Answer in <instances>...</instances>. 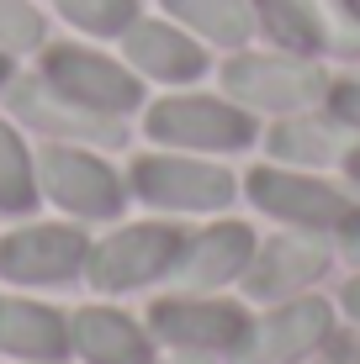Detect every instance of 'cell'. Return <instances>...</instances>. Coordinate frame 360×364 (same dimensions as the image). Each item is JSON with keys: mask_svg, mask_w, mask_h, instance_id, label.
Here are the masks:
<instances>
[{"mask_svg": "<svg viewBox=\"0 0 360 364\" xmlns=\"http://www.w3.org/2000/svg\"><path fill=\"white\" fill-rule=\"evenodd\" d=\"M259 21H265V32L276 37L281 48H292V53H318V48L329 43V27L324 16H318L307 0H254Z\"/></svg>", "mask_w": 360, "mask_h": 364, "instance_id": "ac0fdd59", "label": "cell"}, {"mask_svg": "<svg viewBox=\"0 0 360 364\" xmlns=\"http://www.w3.org/2000/svg\"><path fill=\"white\" fill-rule=\"evenodd\" d=\"M250 259H254V232L244 228V222H222V228H207L196 243L180 248L175 274H180V285H191V291H212V285L244 274Z\"/></svg>", "mask_w": 360, "mask_h": 364, "instance_id": "8fae6325", "label": "cell"}, {"mask_svg": "<svg viewBox=\"0 0 360 364\" xmlns=\"http://www.w3.org/2000/svg\"><path fill=\"white\" fill-rule=\"evenodd\" d=\"M329 100H334V117H339V122L360 127V85H339V90H334Z\"/></svg>", "mask_w": 360, "mask_h": 364, "instance_id": "603a6c76", "label": "cell"}, {"mask_svg": "<svg viewBox=\"0 0 360 364\" xmlns=\"http://www.w3.org/2000/svg\"><path fill=\"white\" fill-rule=\"evenodd\" d=\"M16 106L21 117L32 122V127L43 132H58V137H96V143H122V127L117 122H106L101 111L80 106V100L58 95L53 85H21L16 90Z\"/></svg>", "mask_w": 360, "mask_h": 364, "instance_id": "4fadbf2b", "label": "cell"}, {"mask_svg": "<svg viewBox=\"0 0 360 364\" xmlns=\"http://www.w3.org/2000/svg\"><path fill=\"white\" fill-rule=\"evenodd\" d=\"M329 269V248L318 237H276L250 259V296H292Z\"/></svg>", "mask_w": 360, "mask_h": 364, "instance_id": "7c38bea8", "label": "cell"}, {"mask_svg": "<svg viewBox=\"0 0 360 364\" xmlns=\"http://www.w3.org/2000/svg\"><path fill=\"white\" fill-rule=\"evenodd\" d=\"M6 74H11V58H6V48H0V85H6Z\"/></svg>", "mask_w": 360, "mask_h": 364, "instance_id": "484cf974", "label": "cell"}, {"mask_svg": "<svg viewBox=\"0 0 360 364\" xmlns=\"http://www.w3.org/2000/svg\"><path fill=\"white\" fill-rule=\"evenodd\" d=\"M43 80L53 85L58 95L80 100V106L101 111V117H122V111L138 106V80H133L122 64H111L101 53H85V48H53L43 58Z\"/></svg>", "mask_w": 360, "mask_h": 364, "instance_id": "277c9868", "label": "cell"}, {"mask_svg": "<svg viewBox=\"0 0 360 364\" xmlns=\"http://www.w3.org/2000/svg\"><path fill=\"white\" fill-rule=\"evenodd\" d=\"M270 148L281 159H297V164H329V159L350 154V143L334 122H287V127L270 132Z\"/></svg>", "mask_w": 360, "mask_h": 364, "instance_id": "d6986e66", "label": "cell"}, {"mask_svg": "<svg viewBox=\"0 0 360 364\" xmlns=\"http://www.w3.org/2000/svg\"><path fill=\"white\" fill-rule=\"evenodd\" d=\"M43 191L74 217H117L122 206V180L96 154H80V148L43 154Z\"/></svg>", "mask_w": 360, "mask_h": 364, "instance_id": "ba28073f", "label": "cell"}, {"mask_svg": "<svg viewBox=\"0 0 360 364\" xmlns=\"http://www.w3.org/2000/svg\"><path fill=\"white\" fill-rule=\"evenodd\" d=\"M58 11L74 21V27L106 37V32H128L138 21V0H58Z\"/></svg>", "mask_w": 360, "mask_h": 364, "instance_id": "44dd1931", "label": "cell"}, {"mask_svg": "<svg viewBox=\"0 0 360 364\" xmlns=\"http://www.w3.org/2000/svg\"><path fill=\"white\" fill-rule=\"evenodd\" d=\"M344 6H350V11H355V16H360V0H344Z\"/></svg>", "mask_w": 360, "mask_h": 364, "instance_id": "4316f807", "label": "cell"}, {"mask_svg": "<svg viewBox=\"0 0 360 364\" xmlns=\"http://www.w3.org/2000/svg\"><path fill=\"white\" fill-rule=\"evenodd\" d=\"M165 6L175 11L185 27H196L202 37H212L222 48L250 43V27H254L250 0H165Z\"/></svg>", "mask_w": 360, "mask_h": 364, "instance_id": "e0dca14e", "label": "cell"}, {"mask_svg": "<svg viewBox=\"0 0 360 364\" xmlns=\"http://www.w3.org/2000/svg\"><path fill=\"white\" fill-rule=\"evenodd\" d=\"M148 322L175 348H202V354H212V348L233 354L250 333V317L239 306H222V301H159Z\"/></svg>", "mask_w": 360, "mask_h": 364, "instance_id": "30bf717a", "label": "cell"}, {"mask_svg": "<svg viewBox=\"0 0 360 364\" xmlns=\"http://www.w3.org/2000/svg\"><path fill=\"white\" fill-rule=\"evenodd\" d=\"M344 164H350V174L360 180V148H355V154H344Z\"/></svg>", "mask_w": 360, "mask_h": 364, "instance_id": "d4e9b609", "label": "cell"}, {"mask_svg": "<svg viewBox=\"0 0 360 364\" xmlns=\"http://www.w3.org/2000/svg\"><path fill=\"white\" fill-rule=\"evenodd\" d=\"M250 196L259 211L281 222H297L307 232H360V206L350 196H339L324 180H307V174H287V169H254L250 174Z\"/></svg>", "mask_w": 360, "mask_h": 364, "instance_id": "6da1fadb", "label": "cell"}, {"mask_svg": "<svg viewBox=\"0 0 360 364\" xmlns=\"http://www.w3.org/2000/svg\"><path fill=\"white\" fill-rule=\"evenodd\" d=\"M180 232L159 228V222H143V228H122L117 237H106L101 248H91L85 269L101 291H128V285H148L165 269H175L180 259Z\"/></svg>", "mask_w": 360, "mask_h": 364, "instance_id": "3957f363", "label": "cell"}, {"mask_svg": "<svg viewBox=\"0 0 360 364\" xmlns=\"http://www.w3.org/2000/svg\"><path fill=\"white\" fill-rule=\"evenodd\" d=\"M148 137L175 148H212V154H233V148L254 143V122L239 106H222L207 95H170L148 111Z\"/></svg>", "mask_w": 360, "mask_h": 364, "instance_id": "7a4b0ae2", "label": "cell"}, {"mask_svg": "<svg viewBox=\"0 0 360 364\" xmlns=\"http://www.w3.org/2000/svg\"><path fill=\"white\" fill-rule=\"evenodd\" d=\"M74 348L91 364H148V338L138 322L111 306H85L74 317Z\"/></svg>", "mask_w": 360, "mask_h": 364, "instance_id": "9a60e30c", "label": "cell"}, {"mask_svg": "<svg viewBox=\"0 0 360 364\" xmlns=\"http://www.w3.org/2000/svg\"><path fill=\"white\" fill-rule=\"evenodd\" d=\"M128 58L143 74H154V80H196L207 69L202 48L191 37H180L175 27H165V21H133L128 27Z\"/></svg>", "mask_w": 360, "mask_h": 364, "instance_id": "5bb4252c", "label": "cell"}, {"mask_svg": "<svg viewBox=\"0 0 360 364\" xmlns=\"http://www.w3.org/2000/svg\"><path fill=\"white\" fill-rule=\"evenodd\" d=\"M91 259V243H85L74 228H21L0 243V274L21 285H53L69 280L74 269Z\"/></svg>", "mask_w": 360, "mask_h": 364, "instance_id": "9c48e42d", "label": "cell"}, {"mask_svg": "<svg viewBox=\"0 0 360 364\" xmlns=\"http://www.w3.org/2000/svg\"><path fill=\"white\" fill-rule=\"evenodd\" d=\"M0 348L21 359H58L69 348L64 317L37 301H0Z\"/></svg>", "mask_w": 360, "mask_h": 364, "instance_id": "2e32d148", "label": "cell"}, {"mask_svg": "<svg viewBox=\"0 0 360 364\" xmlns=\"http://www.w3.org/2000/svg\"><path fill=\"white\" fill-rule=\"evenodd\" d=\"M133 191L154 200V206L217 211L233 200V180L212 164H196V159H138L133 164Z\"/></svg>", "mask_w": 360, "mask_h": 364, "instance_id": "8992f818", "label": "cell"}, {"mask_svg": "<svg viewBox=\"0 0 360 364\" xmlns=\"http://www.w3.org/2000/svg\"><path fill=\"white\" fill-rule=\"evenodd\" d=\"M37 180H32V159L21 148V137L0 122V211H32Z\"/></svg>", "mask_w": 360, "mask_h": 364, "instance_id": "ffe728a7", "label": "cell"}, {"mask_svg": "<svg viewBox=\"0 0 360 364\" xmlns=\"http://www.w3.org/2000/svg\"><path fill=\"white\" fill-rule=\"evenodd\" d=\"M344 311H350V317L360 322V280H350V285H344Z\"/></svg>", "mask_w": 360, "mask_h": 364, "instance_id": "cb8c5ba5", "label": "cell"}, {"mask_svg": "<svg viewBox=\"0 0 360 364\" xmlns=\"http://www.w3.org/2000/svg\"><path fill=\"white\" fill-rule=\"evenodd\" d=\"M43 43V16L27 0H0V48L6 53H27Z\"/></svg>", "mask_w": 360, "mask_h": 364, "instance_id": "7402d4cb", "label": "cell"}, {"mask_svg": "<svg viewBox=\"0 0 360 364\" xmlns=\"http://www.w3.org/2000/svg\"><path fill=\"white\" fill-rule=\"evenodd\" d=\"M222 85H228L239 100L265 111H297V106H313L324 95V74H318L307 58H265V53H244L222 69Z\"/></svg>", "mask_w": 360, "mask_h": 364, "instance_id": "5b68a950", "label": "cell"}, {"mask_svg": "<svg viewBox=\"0 0 360 364\" xmlns=\"http://www.w3.org/2000/svg\"><path fill=\"white\" fill-rule=\"evenodd\" d=\"M318 343H329V306L307 296V301L270 311L259 328L244 333V343L233 348V364H297Z\"/></svg>", "mask_w": 360, "mask_h": 364, "instance_id": "52a82bcc", "label": "cell"}]
</instances>
